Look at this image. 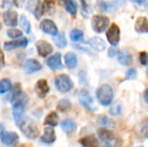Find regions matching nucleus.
I'll list each match as a JSON object with an SVG mask.
<instances>
[{
    "mask_svg": "<svg viewBox=\"0 0 148 147\" xmlns=\"http://www.w3.org/2000/svg\"><path fill=\"white\" fill-rule=\"evenodd\" d=\"M19 127L22 133L29 139H36L40 134V132L36 124L29 118L23 120L19 124Z\"/></svg>",
    "mask_w": 148,
    "mask_h": 147,
    "instance_id": "f257e3e1",
    "label": "nucleus"
},
{
    "mask_svg": "<svg viewBox=\"0 0 148 147\" xmlns=\"http://www.w3.org/2000/svg\"><path fill=\"white\" fill-rule=\"evenodd\" d=\"M96 96H97L99 102L102 106L108 107L112 103L113 99H114L113 88L108 84H103L97 89Z\"/></svg>",
    "mask_w": 148,
    "mask_h": 147,
    "instance_id": "f03ea898",
    "label": "nucleus"
},
{
    "mask_svg": "<svg viewBox=\"0 0 148 147\" xmlns=\"http://www.w3.org/2000/svg\"><path fill=\"white\" fill-rule=\"evenodd\" d=\"M56 87L58 91L62 93H68L70 91L73 87V81L70 79V77L67 75H60L56 77V81H55Z\"/></svg>",
    "mask_w": 148,
    "mask_h": 147,
    "instance_id": "7ed1b4c3",
    "label": "nucleus"
},
{
    "mask_svg": "<svg viewBox=\"0 0 148 147\" xmlns=\"http://www.w3.org/2000/svg\"><path fill=\"white\" fill-rule=\"evenodd\" d=\"M77 97H78L79 102L83 107H85L86 109L89 111L96 110V107L95 106V101L87 90L85 89L80 90L77 93Z\"/></svg>",
    "mask_w": 148,
    "mask_h": 147,
    "instance_id": "20e7f679",
    "label": "nucleus"
},
{
    "mask_svg": "<svg viewBox=\"0 0 148 147\" xmlns=\"http://www.w3.org/2000/svg\"><path fill=\"white\" fill-rule=\"evenodd\" d=\"M109 24V18L104 15H95L92 18V28L96 33L105 31Z\"/></svg>",
    "mask_w": 148,
    "mask_h": 147,
    "instance_id": "39448f33",
    "label": "nucleus"
},
{
    "mask_svg": "<svg viewBox=\"0 0 148 147\" xmlns=\"http://www.w3.org/2000/svg\"><path fill=\"white\" fill-rule=\"evenodd\" d=\"M106 36H107V39L108 42L111 45L113 46L118 45L121 40V30H120L119 26L116 23L111 24L109 29L107 30Z\"/></svg>",
    "mask_w": 148,
    "mask_h": 147,
    "instance_id": "423d86ee",
    "label": "nucleus"
},
{
    "mask_svg": "<svg viewBox=\"0 0 148 147\" xmlns=\"http://www.w3.org/2000/svg\"><path fill=\"white\" fill-rule=\"evenodd\" d=\"M0 139L2 143L6 146H14L17 143L19 138L18 135L14 132H3L0 134Z\"/></svg>",
    "mask_w": 148,
    "mask_h": 147,
    "instance_id": "0eeeda50",
    "label": "nucleus"
},
{
    "mask_svg": "<svg viewBox=\"0 0 148 147\" xmlns=\"http://www.w3.org/2000/svg\"><path fill=\"white\" fill-rule=\"evenodd\" d=\"M40 29L46 34L50 36H56L58 34V29L55 23L49 19H44L40 23Z\"/></svg>",
    "mask_w": 148,
    "mask_h": 147,
    "instance_id": "6e6552de",
    "label": "nucleus"
},
{
    "mask_svg": "<svg viewBox=\"0 0 148 147\" xmlns=\"http://www.w3.org/2000/svg\"><path fill=\"white\" fill-rule=\"evenodd\" d=\"M36 47L39 55L42 57H47L53 52L52 45L45 41H38L36 44Z\"/></svg>",
    "mask_w": 148,
    "mask_h": 147,
    "instance_id": "1a4fd4ad",
    "label": "nucleus"
},
{
    "mask_svg": "<svg viewBox=\"0 0 148 147\" xmlns=\"http://www.w3.org/2000/svg\"><path fill=\"white\" fill-rule=\"evenodd\" d=\"M48 67L52 70H58L62 68V55L60 53H56L55 55H51L48 58L46 62Z\"/></svg>",
    "mask_w": 148,
    "mask_h": 147,
    "instance_id": "9d476101",
    "label": "nucleus"
},
{
    "mask_svg": "<svg viewBox=\"0 0 148 147\" xmlns=\"http://www.w3.org/2000/svg\"><path fill=\"white\" fill-rule=\"evenodd\" d=\"M35 90H36V94H37L40 98L43 99V98L48 94V93L49 92V85H48L47 81L44 80V79L39 80V81L36 82V84Z\"/></svg>",
    "mask_w": 148,
    "mask_h": 147,
    "instance_id": "9b49d317",
    "label": "nucleus"
},
{
    "mask_svg": "<svg viewBox=\"0 0 148 147\" xmlns=\"http://www.w3.org/2000/svg\"><path fill=\"white\" fill-rule=\"evenodd\" d=\"M3 19L7 26H16L17 24V13L15 10H6L3 15Z\"/></svg>",
    "mask_w": 148,
    "mask_h": 147,
    "instance_id": "f8f14e48",
    "label": "nucleus"
},
{
    "mask_svg": "<svg viewBox=\"0 0 148 147\" xmlns=\"http://www.w3.org/2000/svg\"><path fill=\"white\" fill-rule=\"evenodd\" d=\"M97 134H98L99 139L102 142H105V143H109L112 140H114V133L111 130L105 128V127H101V128L98 129Z\"/></svg>",
    "mask_w": 148,
    "mask_h": 147,
    "instance_id": "ddd939ff",
    "label": "nucleus"
},
{
    "mask_svg": "<svg viewBox=\"0 0 148 147\" xmlns=\"http://www.w3.org/2000/svg\"><path fill=\"white\" fill-rule=\"evenodd\" d=\"M42 65L35 59H28L24 63V70L28 74H32L41 70Z\"/></svg>",
    "mask_w": 148,
    "mask_h": 147,
    "instance_id": "4468645a",
    "label": "nucleus"
},
{
    "mask_svg": "<svg viewBox=\"0 0 148 147\" xmlns=\"http://www.w3.org/2000/svg\"><path fill=\"white\" fill-rule=\"evenodd\" d=\"M12 113L14 120L16 124H20V122L23 120V114H24V107L23 104H13L12 105Z\"/></svg>",
    "mask_w": 148,
    "mask_h": 147,
    "instance_id": "2eb2a0df",
    "label": "nucleus"
},
{
    "mask_svg": "<svg viewBox=\"0 0 148 147\" xmlns=\"http://www.w3.org/2000/svg\"><path fill=\"white\" fill-rule=\"evenodd\" d=\"M134 29L138 33H148V19L146 16H139L135 21Z\"/></svg>",
    "mask_w": 148,
    "mask_h": 147,
    "instance_id": "dca6fc26",
    "label": "nucleus"
},
{
    "mask_svg": "<svg viewBox=\"0 0 148 147\" xmlns=\"http://www.w3.org/2000/svg\"><path fill=\"white\" fill-rule=\"evenodd\" d=\"M79 142L83 147H100L97 138L93 134L87 135V136L82 138L79 140Z\"/></svg>",
    "mask_w": 148,
    "mask_h": 147,
    "instance_id": "f3484780",
    "label": "nucleus"
},
{
    "mask_svg": "<svg viewBox=\"0 0 148 147\" xmlns=\"http://www.w3.org/2000/svg\"><path fill=\"white\" fill-rule=\"evenodd\" d=\"M56 133L52 127H46L44 129V133L41 137V141L45 144H52L56 141Z\"/></svg>",
    "mask_w": 148,
    "mask_h": 147,
    "instance_id": "a211bd4d",
    "label": "nucleus"
},
{
    "mask_svg": "<svg viewBox=\"0 0 148 147\" xmlns=\"http://www.w3.org/2000/svg\"><path fill=\"white\" fill-rule=\"evenodd\" d=\"M88 44L97 51H104L106 49V42L101 37H92L88 40Z\"/></svg>",
    "mask_w": 148,
    "mask_h": 147,
    "instance_id": "6ab92c4d",
    "label": "nucleus"
},
{
    "mask_svg": "<svg viewBox=\"0 0 148 147\" xmlns=\"http://www.w3.org/2000/svg\"><path fill=\"white\" fill-rule=\"evenodd\" d=\"M27 45H28V40L26 38H23L21 40L4 42L3 48L6 50H10V49H14L16 48H20V47H26Z\"/></svg>",
    "mask_w": 148,
    "mask_h": 147,
    "instance_id": "aec40b11",
    "label": "nucleus"
},
{
    "mask_svg": "<svg viewBox=\"0 0 148 147\" xmlns=\"http://www.w3.org/2000/svg\"><path fill=\"white\" fill-rule=\"evenodd\" d=\"M61 127H62V131L65 133H67V134H72L76 130V124L75 123L74 120H72L70 119H67V120H64L62 122Z\"/></svg>",
    "mask_w": 148,
    "mask_h": 147,
    "instance_id": "412c9836",
    "label": "nucleus"
},
{
    "mask_svg": "<svg viewBox=\"0 0 148 147\" xmlns=\"http://www.w3.org/2000/svg\"><path fill=\"white\" fill-rule=\"evenodd\" d=\"M118 61L121 65L129 66L133 62V57L127 51L121 50L118 52Z\"/></svg>",
    "mask_w": 148,
    "mask_h": 147,
    "instance_id": "4be33fe9",
    "label": "nucleus"
},
{
    "mask_svg": "<svg viewBox=\"0 0 148 147\" xmlns=\"http://www.w3.org/2000/svg\"><path fill=\"white\" fill-rule=\"evenodd\" d=\"M65 64L69 69H74L77 66V57L76 55L73 52H68L64 56Z\"/></svg>",
    "mask_w": 148,
    "mask_h": 147,
    "instance_id": "5701e85b",
    "label": "nucleus"
},
{
    "mask_svg": "<svg viewBox=\"0 0 148 147\" xmlns=\"http://www.w3.org/2000/svg\"><path fill=\"white\" fill-rule=\"evenodd\" d=\"M59 122V117L56 112H51L47 115L44 120V125H48L50 126H56Z\"/></svg>",
    "mask_w": 148,
    "mask_h": 147,
    "instance_id": "b1692460",
    "label": "nucleus"
},
{
    "mask_svg": "<svg viewBox=\"0 0 148 147\" xmlns=\"http://www.w3.org/2000/svg\"><path fill=\"white\" fill-rule=\"evenodd\" d=\"M53 41H54L55 44L56 45V47H58V48L62 49L67 46V40H66V37L63 33H60V34H57L56 36H55L53 37Z\"/></svg>",
    "mask_w": 148,
    "mask_h": 147,
    "instance_id": "393cba45",
    "label": "nucleus"
},
{
    "mask_svg": "<svg viewBox=\"0 0 148 147\" xmlns=\"http://www.w3.org/2000/svg\"><path fill=\"white\" fill-rule=\"evenodd\" d=\"M65 8L72 16H75L77 12V3L75 0H65Z\"/></svg>",
    "mask_w": 148,
    "mask_h": 147,
    "instance_id": "a878e982",
    "label": "nucleus"
},
{
    "mask_svg": "<svg viewBox=\"0 0 148 147\" xmlns=\"http://www.w3.org/2000/svg\"><path fill=\"white\" fill-rule=\"evenodd\" d=\"M71 107H72V104L69 100L62 99L59 101V103L57 105V109L62 113H66L71 109Z\"/></svg>",
    "mask_w": 148,
    "mask_h": 147,
    "instance_id": "bb28decb",
    "label": "nucleus"
},
{
    "mask_svg": "<svg viewBox=\"0 0 148 147\" xmlns=\"http://www.w3.org/2000/svg\"><path fill=\"white\" fill-rule=\"evenodd\" d=\"M12 88V84L10 80L3 79L0 81V94H4Z\"/></svg>",
    "mask_w": 148,
    "mask_h": 147,
    "instance_id": "cd10ccee",
    "label": "nucleus"
},
{
    "mask_svg": "<svg viewBox=\"0 0 148 147\" xmlns=\"http://www.w3.org/2000/svg\"><path fill=\"white\" fill-rule=\"evenodd\" d=\"M97 120H98V123L101 125V126H105V127H114V123L110 120V119H108V117H106V116H103V115H101V116H99L98 117V119H97Z\"/></svg>",
    "mask_w": 148,
    "mask_h": 147,
    "instance_id": "c85d7f7f",
    "label": "nucleus"
},
{
    "mask_svg": "<svg viewBox=\"0 0 148 147\" xmlns=\"http://www.w3.org/2000/svg\"><path fill=\"white\" fill-rule=\"evenodd\" d=\"M83 38V32L80 29H75L70 32V39L73 42H80Z\"/></svg>",
    "mask_w": 148,
    "mask_h": 147,
    "instance_id": "c756f323",
    "label": "nucleus"
},
{
    "mask_svg": "<svg viewBox=\"0 0 148 147\" xmlns=\"http://www.w3.org/2000/svg\"><path fill=\"white\" fill-rule=\"evenodd\" d=\"M20 27L27 33L29 34L30 32V23L28 21V19L24 16H21L20 17Z\"/></svg>",
    "mask_w": 148,
    "mask_h": 147,
    "instance_id": "7c9ffc66",
    "label": "nucleus"
},
{
    "mask_svg": "<svg viewBox=\"0 0 148 147\" xmlns=\"http://www.w3.org/2000/svg\"><path fill=\"white\" fill-rule=\"evenodd\" d=\"M7 36L10 38L16 39V38L21 37L23 36V32L20 29H10L7 30Z\"/></svg>",
    "mask_w": 148,
    "mask_h": 147,
    "instance_id": "2f4dec72",
    "label": "nucleus"
},
{
    "mask_svg": "<svg viewBox=\"0 0 148 147\" xmlns=\"http://www.w3.org/2000/svg\"><path fill=\"white\" fill-rule=\"evenodd\" d=\"M39 3H40V0H28L27 1V9L30 12L34 13L36 11L37 6L39 5Z\"/></svg>",
    "mask_w": 148,
    "mask_h": 147,
    "instance_id": "473e14b6",
    "label": "nucleus"
},
{
    "mask_svg": "<svg viewBox=\"0 0 148 147\" xmlns=\"http://www.w3.org/2000/svg\"><path fill=\"white\" fill-rule=\"evenodd\" d=\"M140 133H141V134H142L145 138H148V118L145 119V120L141 122Z\"/></svg>",
    "mask_w": 148,
    "mask_h": 147,
    "instance_id": "72a5a7b5",
    "label": "nucleus"
},
{
    "mask_svg": "<svg viewBox=\"0 0 148 147\" xmlns=\"http://www.w3.org/2000/svg\"><path fill=\"white\" fill-rule=\"evenodd\" d=\"M121 113V106L120 104H115V105H114V106L110 108V110H109V113H110L111 115H114V116L119 115Z\"/></svg>",
    "mask_w": 148,
    "mask_h": 147,
    "instance_id": "f704fd0d",
    "label": "nucleus"
},
{
    "mask_svg": "<svg viewBox=\"0 0 148 147\" xmlns=\"http://www.w3.org/2000/svg\"><path fill=\"white\" fill-rule=\"evenodd\" d=\"M140 62L142 65L146 66L148 63V54L146 51H142L140 53Z\"/></svg>",
    "mask_w": 148,
    "mask_h": 147,
    "instance_id": "c9c22d12",
    "label": "nucleus"
},
{
    "mask_svg": "<svg viewBox=\"0 0 148 147\" xmlns=\"http://www.w3.org/2000/svg\"><path fill=\"white\" fill-rule=\"evenodd\" d=\"M136 76H137V70L134 69V68L129 69V70L127 72V74H126V77H127V79H128V80L134 79V78H135Z\"/></svg>",
    "mask_w": 148,
    "mask_h": 147,
    "instance_id": "e433bc0d",
    "label": "nucleus"
},
{
    "mask_svg": "<svg viewBox=\"0 0 148 147\" xmlns=\"http://www.w3.org/2000/svg\"><path fill=\"white\" fill-rule=\"evenodd\" d=\"M81 3H82V12L83 14V16L85 17H88V6L86 3L85 0H81Z\"/></svg>",
    "mask_w": 148,
    "mask_h": 147,
    "instance_id": "4c0bfd02",
    "label": "nucleus"
},
{
    "mask_svg": "<svg viewBox=\"0 0 148 147\" xmlns=\"http://www.w3.org/2000/svg\"><path fill=\"white\" fill-rule=\"evenodd\" d=\"M116 55H118V50H117V49L115 48V46H113V45H112V47H110V48L108 49V56H109V57H114V56H115Z\"/></svg>",
    "mask_w": 148,
    "mask_h": 147,
    "instance_id": "58836bf2",
    "label": "nucleus"
},
{
    "mask_svg": "<svg viewBox=\"0 0 148 147\" xmlns=\"http://www.w3.org/2000/svg\"><path fill=\"white\" fill-rule=\"evenodd\" d=\"M4 66V55L3 53L0 50V68Z\"/></svg>",
    "mask_w": 148,
    "mask_h": 147,
    "instance_id": "ea45409f",
    "label": "nucleus"
},
{
    "mask_svg": "<svg viewBox=\"0 0 148 147\" xmlns=\"http://www.w3.org/2000/svg\"><path fill=\"white\" fill-rule=\"evenodd\" d=\"M144 100L148 104V88H147L144 92Z\"/></svg>",
    "mask_w": 148,
    "mask_h": 147,
    "instance_id": "a19ab883",
    "label": "nucleus"
},
{
    "mask_svg": "<svg viewBox=\"0 0 148 147\" xmlns=\"http://www.w3.org/2000/svg\"><path fill=\"white\" fill-rule=\"evenodd\" d=\"M134 2H135L139 4H144L146 3V0H134Z\"/></svg>",
    "mask_w": 148,
    "mask_h": 147,
    "instance_id": "79ce46f5",
    "label": "nucleus"
},
{
    "mask_svg": "<svg viewBox=\"0 0 148 147\" xmlns=\"http://www.w3.org/2000/svg\"><path fill=\"white\" fill-rule=\"evenodd\" d=\"M3 130H4V126L2 123H0V134L3 132Z\"/></svg>",
    "mask_w": 148,
    "mask_h": 147,
    "instance_id": "37998d69",
    "label": "nucleus"
},
{
    "mask_svg": "<svg viewBox=\"0 0 148 147\" xmlns=\"http://www.w3.org/2000/svg\"><path fill=\"white\" fill-rule=\"evenodd\" d=\"M13 147H24L23 145H16V146H14Z\"/></svg>",
    "mask_w": 148,
    "mask_h": 147,
    "instance_id": "c03bdc74",
    "label": "nucleus"
},
{
    "mask_svg": "<svg viewBox=\"0 0 148 147\" xmlns=\"http://www.w3.org/2000/svg\"><path fill=\"white\" fill-rule=\"evenodd\" d=\"M103 147H112V146H108H108H103Z\"/></svg>",
    "mask_w": 148,
    "mask_h": 147,
    "instance_id": "a18cd8bd",
    "label": "nucleus"
},
{
    "mask_svg": "<svg viewBox=\"0 0 148 147\" xmlns=\"http://www.w3.org/2000/svg\"><path fill=\"white\" fill-rule=\"evenodd\" d=\"M0 29H1V23H0Z\"/></svg>",
    "mask_w": 148,
    "mask_h": 147,
    "instance_id": "49530a36",
    "label": "nucleus"
},
{
    "mask_svg": "<svg viewBox=\"0 0 148 147\" xmlns=\"http://www.w3.org/2000/svg\"><path fill=\"white\" fill-rule=\"evenodd\" d=\"M139 147H144V146H139Z\"/></svg>",
    "mask_w": 148,
    "mask_h": 147,
    "instance_id": "de8ad7c7",
    "label": "nucleus"
}]
</instances>
